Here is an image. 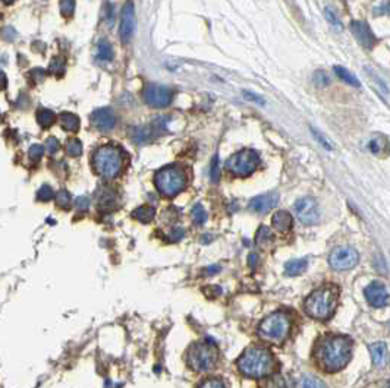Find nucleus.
<instances>
[{"label":"nucleus","mask_w":390,"mask_h":388,"mask_svg":"<svg viewBox=\"0 0 390 388\" xmlns=\"http://www.w3.org/2000/svg\"><path fill=\"white\" fill-rule=\"evenodd\" d=\"M311 132H313L314 138H316V140L319 141V144H321V145H323V147H324V148H326L327 151H332V150H333V145H332V144L329 142V140H327V138H326L324 135H321V134H320V132H319V131H317V129H316V127H313V126H311Z\"/></svg>","instance_id":"obj_36"},{"label":"nucleus","mask_w":390,"mask_h":388,"mask_svg":"<svg viewBox=\"0 0 390 388\" xmlns=\"http://www.w3.org/2000/svg\"><path fill=\"white\" fill-rule=\"evenodd\" d=\"M292 330V318L284 311L273 312L260 324L258 335L270 344H283Z\"/></svg>","instance_id":"obj_4"},{"label":"nucleus","mask_w":390,"mask_h":388,"mask_svg":"<svg viewBox=\"0 0 390 388\" xmlns=\"http://www.w3.org/2000/svg\"><path fill=\"white\" fill-rule=\"evenodd\" d=\"M307 267H308L307 260H292L284 265V271L289 276H300L302 273H305Z\"/></svg>","instance_id":"obj_25"},{"label":"nucleus","mask_w":390,"mask_h":388,"mask_svg":"<svg viewBox=\"0 0 390 388\" xmlns=\"http://www.w3.org/2000/svg\"><path fill=\"white\" fill-rule=\"evenodd\" d=\"M351 31L355 36V38L358 40V43L365 47V49H371L375 44V37L372 34L371 28L368 27L367 22L364 21H354L351 24Z\"/></svg>","instance_id":"obj_15"},{"label":"nucleus","mask_w":390,"mask_h":388,"mask_svg":"<svg viewBox=\"0 0 390 388\" xmlns=\"http://www.w3.org/2000/svg\"><path fill=\"white\" fill-rule=\"evenodd\" d=\"M263 388H287V384H286L282 375H274L268 381H266Z\"/></svg>","instance_id":"obj_33"},{"label":"nucleus","mask_w":390,"mask_h":388,"mask_svg":"<svg viewBox=\"0 0 390 388\" xmlns=\"http://www.w3.org/2000/svg\"><path fill=\"white\" fill-rule=\"evenodd\" d=\"M198 388H226V385L219 378H210V379H206Z\"/></svg>","instance_id":"obj_37"},{"label":"nucleus","mask_w":390,"mask_h":388,"mask_svg":"<svg viewBox=\"0 0 390 388\" xmlns=\"http://www.w3.org/2000/svg\"><path fill=\"white\" fill-rule=\"evenodd\" d=\"M339 289L336 286H323L317 290H314L304 303V309L307 315L314 319L326 321L335 314L337 305Z\"/></svg>","instance_id":"obj_3"},{"label":"nucleus","mask_w":390,"mask_h":388,"mask_svg":"<svg viewBox=\"0 0 390 388\" xmlns=\"http://www.w3.org/2000/svg\"><path fill=\"white\" fill-rule=\"evenodd\" d=\"M66 153L71 157H79L82 154V144H81V141L76 140V138L69 140L68 144H66Z\"/></svg>","instance_id":"obj_27"},{"label":"nucleus","mask_w":390,"mask_h":388,"mask_svg":"<svg viewBox=\"0 0 390 388\" xmlns=\"http://www.w3.org/2000/svg\"><path fill=\"white\" fill-rule=\"evenodd\" d=\"M333 69H335V73L337 75V78H339V79H342L343 82H346V84L352 85V87H355V88L361 85V84H359V81H358V79H356L354 75L348 71V69H345V68H342V66H335Z\"/></svg>","instance_id":"obj_26"},{"label":"nucleus","mask_w":390,"mask_h":388,"mask_svg":"<svg viewBox=\"0 0 390 388\" xmlns=\"http://www.w3.org/2000/svg\"><path fill=\"white\" fill-rule=\"evenodd\" d=\"M156 188L159 192L167 198H173L180 194L186 186V175L176 166H166L157 172L154 177Z\"/></svg>","instance_id":"obj_7"},{"label":"nucleus","mask_w":390,"mask_h":388,"mask_svg":"<svg viewBox=\"0 0 390 388\" xmlns=\"http://www.w3.org/2000/svg\"><path fill=\"white\" fill-rule=\"evenodd\" d=\"M75 11V0H62L60 2V14L65 18H71Z\"/></svg>","instance_id":"obj_32"},{"label":"nucleus","mask_w":390,"mask_h":388,"mask_svg":"<svg viewBox=\"0 0 390 388\" xmlns=\"http://www.w3.org/2000/svg\"><path fill=\"white\" fill-rule=\"evenodd\" d=\"M49 72L54 76H62L65 73V60L62 57H53L49 66Z\"/></svg>","instance_id":"obj_28"},{"label":"nucleus","mask_w":390,"mask_h":388,"mask_svg":"<svg viewBox=\"0 0 390 388\" xmlns=\"http://www.w3.org/2000/svg\"><path fill=\"white\" fill-rule=\"evenodd\" d=\"M43 154H44V148H43L41 145H38V144L31 145V148H30V151H28V157H30L31 161H38V160H41Z\"/></svg>","instance_id":"obj_35"},{"label":"nucleus","mask_w":390,"mask_h":388,"mask_svg":"<svg viewBox=\"0 0 390 388\" xmlns=\"http://www.w3.org/2000/svg\"><path fill=\"white\" fill-rule=\"evenodd\" d=\"M279 202V194L277 192H267L264 195H258L249 201V210L255 214H266L271 211Z\"/></svg>","instance_id":"obj_14"},{"label":"nucleus","mask_w":390,"mask_h":388,"mask_svg":"<svg viewBox=\"0 0 390 388\" xmlns=\"http://www.w3.org/2000/svg\"><path fill=\"white\" fill-rule=\"evenodd\" d=\"M129 135H131L132 141L138 142V144H144V142L150 141V140L153 138L151 127H148V126H137V127H132Z\"/></svg>","instance_id":"obj_19"},{"label":"nucleus","mask_w":390,"mask_h":388,"mask_svg":"<svg viewBox=\"0 0 390 388\" xmlns=\"http://www.w3.org/2000/svg\"><path fill=\"white\" fill-rule=\"evenodd\" d=\"M294 211L297 214L298 220L307 224V226H311V224H316L319 223L320 220V210H319V204L314 198L311 196H304L301 199H298L294 205Z\"/></svg>","instance_id":"obj_9"},{"label":"nucleus","mask_w":390,"mask_h":388,"mask_svg":"<svg viewBox=\"0 0 390 388\" xmlns=\"http://www.w3.org/2000/svg\"><path fill=\"white\" fill-rule=\"evenodd\" d=\"M144 101L151 107L163 108L172 101V91L163 85L150 84L144 89Z\"/></svg>","instance_id":"obj_12"},{"label":"nucleus","mask_w":390,"mask_h":388,"mask_svg":"<svg viewBox=\"0 0 390 388\" xmlns=\"http://www.w3.org/2000/svg\"><path fill=\"white\" fill-rule=\"evenodd\" d=\"M75 207H76L79 211H87L89 207V199L87 196H79V198H76Z\"/></svg>","instance_id":"obj_44"},{"label":"nucleus","mask_w":390,"mask_h":388,"mask_svg":"<svg viewBox=\"0 0 390 388\" xmlns=\"http://www.w3.org/2000/svg\"><path fill=\"white\" fill-rule=\"evenodd\" d=\"M46 75H47L46 71L41 69V68H36V69L30 72V78H33V81H36V82H41L46 78Z\"/></svg>","instance_id":"obj_45"},{"label":"nucleus","mask_w":390,"mask_h":388,"mask_svg":"<svg viewBox=\"0 0 390 388\" xmlns=\"http://www.w3.org/2000/svg\"><path fill=\"white\" fill-rule=\"evenodd\" d=\"M6 85H8V78H6L5 72L0 71V91L6 88Z\"/></svg>","instance_id":"obj_49"},{"label":"nucleus","mask_w":390,"mask_h":388,"mask_svg":"<svg viewBox=\"0 0 390 388\" xmlns=\"http://www.w3.org/2000/svg\"><path fill=\"white\" fill-rule=\"evenodd\" d=\"M183 234H185V231L183 229H180V227H176V229L173 230L170 234H169V239L172 240V242H177V240H180L182 237H183Z\"/></svg>","instance_id":"obj_46"},{"label":"nucleus","mask_w":390,"mask_h":388,"mask_svg":"<svg viewBox=\"0 0 390 388\" xmlns=\"http://www.w3.org/2000/svg\"><path fill=\"white\" fill-rule=\"evenodd\" d=\"M53 196V189H52V186H49V185H43V186L38 189V192H37V199L41 201V202H47V201H50Z\"/></svg>","instance_id":"obj_31"},{"label":"nucleus","mask_w":390,"mask_h":388,"mask_svg":"<svg viewBox=\"0 0 390 388\" xmlns=\"http://www.w3.org/2000/svg\"><path fill=\"white\" fill-rule=\"evenodd\" d=\"M271 223H273V227L277 231L286 233L292 227V215L286 211H277L273 215Z\"/></svg>","instance_id":"obj_18"},{"label":"nucleus","mask_w":390,"mask_h":388,"mask_svg":"<svg viewBox=\"0 0 390 388\" xmlns=\"http://www.w3.org/2000/svg\"><path fill=\"white\" fill-rule=\"evenodd\" d=\"M59 148H60V144H59V141H57L56 138H53V137L46 141V151H47L50 156L56 154V153L59 151Z\"/></svg>","instance_id":"obj_40"},{"label":"nucleus","mask_w":390,"mask_h":388,"mask_svg":"<svg viewBox=\"0 0 390 388\" xmlns=\"http://www.w3.org/2000/svg\"><path fill=\"white\" fill-rule=\"evenodd\" d=\"M60 124L65 131L76 132L79 129V117L73 113H62L60 114Z\"/></svg>","instance_id":"obj_22"},{"label":"nucleus","mask_w":390,"mask_h":388,"mask_svg":"<svg viewBox=\"0 0 390 388\" xmlns=\"http://www.w3.org/2000/svg\"><path fill=\"white\" fill-rule=\"evenodd\" d=\"M192 217H194V221L197 224H204L207 221V212L203 208L201 204H197L192 208Z\"/></svg>","instance_id":"obj_30"},{"label":"nucleus","mask_w":390,"mask_h":388,"mask_svg":"<svg viewBox=\"0 0 390 388\" xmlns=\"http://www.w3.org/2000/svg\"><path fill=\"white\" fill-rule=\"evenodd\" d=\"M326 18L330 21V24L333 25V27H336L337 30H342V24H340V21L337 18L336 15H335V12L330 9V8H327L326 9Z\"/></svg>","instance_id":"obj_42"},{"label":"nucleus","mask_w":390,"mask_h":388,"mask_svg":"<svg viewBox=\"0 0 390 388\" xmlns=\"http://www.w3.org/2000/svg\"><path fill=\"white\" fill-rule=\"evenodd\" d=\"M91 122L94 124V127H97L99 131L107 132V131H112L116 126V116L112 111V108L103 107V108L95 110L91 114Z\"/></svg>","instance_id":"obj_16"},{"label":"nucleus","mask_w":390,"mask_h":388,"mask_svg":"<svg viewBox=\"0 0 390 388\" xmlns=\"http://www.w3.org/2000/svg\"><path fill=\"white\" fill-rule=\"evenodd\" d=\"M255 264H257V255L252 253V255H249V265H251V268H255Z\"/></svg>","instance_id":"obj_50"},{"label":"nucleus","mask_w":390,"mask_h":388,"mask_svg":"<svg viewBox=\"0 0 390 388\" xmlns=\"http://www.w3.org/2000/svg\"><path fill=\"white\" fill-rule=\"evenodd\" d=\"M2 38L6 41H14V40H17V31L12 27H6L2 30Z\"/></svg>","instance_id":"obj_43"},{"label":"nucleus","mask_w":390,"mask_h":388,"mask_svg":"<svg viewBox=\"0 0 390 388\" xmlns=\"http://www.w3.org/2000/svg\"><path fill=\"white\" fill-rule=\"evenodd\" d=\"M2 2H3L5 5H12V3H14L15 0H2Z\"/></svg>","instance_id":"obj_51"},{"label":"nucleus","mask_w":390,"mask_h":388,"mask_svg":"<svg viewBox=\"0 0 390 388\" xmlns=\"http://www.w3.org/2000/svg\"><path fill=\"white\" fill-rule=\"evenodd\" d=\"M71 194L68 192V191H65V189H62V191H59L57 195H56V204L60 207V208H63V210H68L69 207H71Z\"/></svg>","instance_id":"obj_29"},{"label":"nucleus","mask_w":390,"mask_h":388,"mask_svg":"<svg viewBox=\"0 0 390 388\" xmlns=\"http://www.w3.org/2000/svg\"><path fill=\"white\" fill-rule=\"evenodd\" d=\"M273 242H274L273 231L268 229L267 226H260V229L257 230V234H255V243L258 246L267 247L268 245H271Z\"/></svg>","instance_id":"obj_20"},{"label":"nucleus","mask_w":390,"mask_h":388,"mask_svg":"<svg viewBox=\"0 0 390 388\" xmlns=\"http://www.w3.org/2000/svg\"><path fill=\"white\" fill-rule=\"evenodd\" d=\"M367 302L374 308H384L389 305V290L387 287L380 282L371 283L364 290Z\"/></svg>","instance_id":"obj_13"},{"label":"nucleus","mask_w":390,"mask_h":388,"mask_svg":"<svg viewBox=\"0 0 390 388\" xmlns=\"http://www.w3.org/2000/svg\"><path fill=\"white\" fill-rule=\"evenodd\" d=\"M113 57H115V52H113L112 44L107 40H102L97 44V59L103 60V62H110V60H113Z\"/></svg>","instance_id":"obj_23"},{"label":"nucleus","mask_w":390,"mask_h":388,"mask_svg":"<svg viewBox=\"0 0 390 388\" xmlns=\"http://www.w3.org/2000/svg\"><path fill=\"white\" fill-rule=\"evenodd\" d=\"M352 356V341L345 335H329L316 349V357L326 372L343 369Z\"/></svg>","instance_id":"obj_1"},{"label":"nucleus","mask_w":390,"mask_h":388,"mask_svg":"<svg viewBox=\"0 0 390 388\" xmlns=\"http://www.w3.org/2000/svg\"><path fill=\"white\" fill-rule=\"evenodd\" d=\"M381 144H380V140H371L370 142V150H371L372 153H375V154H378L380 151H381Z\"/></svg>","instance_id":"obj_47"},{"label":"nucleus","mask_w":390,"mask_h":388,"mask_svg":"<svg viewBox=\"0 0 390 388\" xmlns=\"http://www.w3.org/2000/svg\"><path fill=\"white\" fill-rule=\"evenodd\" d=\"M244 97H245L248 101H252V103H255V104H260V106H264V104H266V100H264L263 97H260V95H257V94H254V92H251V91H244Z\"/></svg>","instance_id":"obj_41"},{"label":"nucleus","mask_w":390,"mask_h":388,"mask_svg":"<svg viewBox=\"0 0 390 388\" xmlns=\"http://www.w3.org/2000/svg\"><path fill=\"white\" fill-rule=\"evenodd\" d=\"M132 217L141 223H150L153 221V218L156 217V210L150 205H142V207H138L135 211L132 212Z\"/></svg>","instance_id":"obj_21"},{"label":"nucleus","mask_w":390,"mask_h":388,"mask_svg":"<svg viewBox=\"0 0 390 388\" xmlns=\"http://www.w3.org/2000/svg\"><path fill=\"white\" fill-rule=\"evenodd\" d=\"M219 360V350L213 343L198 341L189 347L186 353V363L197 372H207L213 369Z\"/></svg>","instance_id":"obj_6"},{"label":"nucleus","mask_w":390,"mask_h":388,"mask_svg":"<svg viewBox=\"0 0 390 388\" xmlns=\"http://www.w3.org/2000/svg\"><path fill=\"white\" fill-rule=\"evenodd\" d=\"M217 271H220V267H219V265H213V267L206 268V270H204V274H207V276H213V274H216Z\"/></svg>","instance_id":"obj_48"},{"label":"nucleus","mask_w":390,"mask_h":388,"mask_svg":"<svg viewBox=\"0 0 390 388\" xmlns=\"http://www.w3.org/2000/svg\"><path fill=\"white\" fill-rule=\"evenodd\" d=\"M260 164V157L252 150H242L235 153L231 159L226 161V167L232 175L239 177H247L255 172Z\"/></svg>","instance_id":"obj_8"},{"label":"nucleus","mask_w":390,"mask_h":388,"mask_svg":"<svg viewBox=\"0 0 390 388\" xmlns=\"http://www.w3.org/2000/svg\"><path fill=\"white\" fill-rule=\"evenodd\" d=\"M135 6L132 0H128L122 8L121 14V27H119V36L124 44L132 41V37L135 33Z\"/></svg>","instance_id":"obj_11"},{"label":"nucleus","mask_w":390,"mask_h":388,"mask_svg":"<svg viewBox=\"0 0 390 388\" xmlns=\"http://www.w3.org/2000/svg\"><path fill=\"white\" fill-rule=\"evenodd\" d=\"M314 82H316L319 87H326V85H329L330 79H329V76L326 75V72L319 71L314 73Z\"/></svg>","instance_id":"obj_39"},{"label":"nucleus","mask_w":390,"mask_h":388,"mask_svg":"<svg viewBox=\"0 0 390 388\" xmlns=\"http://www.w3.org/2000/svg\"><path fill=\"white\" fill-rule=\"evenodd\" d=\"M125 156L124 153L113 147V145H105L100 147L94 156H92V166L97 175L105 179H115L121 175L124 170Z\"/></svg>","instance_id":"obj_5"},{"label":"nucleus","mask_w":390,"mask_h":388,"mask_svg":"<svg viewBox=\"0 0 390 388\" xmlns=\"http://www.w3.org/2000/svg\"><path fill=\"white\" fill-rule=\"evenodd\" d=\"M358 261H359V255H358L356 249L351 246L337 247L330 253V258H329L330 267L339 271L354 268L355 265L358 264Z\"/></svg>","instance_id":"obj_10"},{"label":"nucleus","mask_w":390,"mask_h":388,"mask_svg":"<svg viewBox=\"0 0 390 388\" xmlns=\"http://www.w3.org/2000/svg\"><path fill=\"white\" fill-rule=\"evenodd\" d=\"M370 353H371L372 362L377 368H383L387 362V346L383 341L374 343L370 346Z\"/></svg>","instance_id":"obj_17"},{"label":"nucleus","mask_w":390,"mask_h":388,"mask_svg":"<svg viewBox=\"0 0 390 388\" xmlns=\"http://www.w3.org/2000/svg\"><path fill=\"white\" fill-rule=\"evenodd\" d=\"M238 368L248 378H264L276 369V359L266 347L254 346L238 359Z\"/></svg>","instance_id":"obj_2"},{"label":"nucleus","mask_w":390,"mask_h":388,"mask_svg":"<svg viewBox=\"0 0 390 388\" xmlns=\"http://www.w3.org/2000/svg\"><path fill=\"white\" fill-rule=\"evenodd\" d=\"M219 176H220V169H219V157L214 156L213 160H212V167H210V177H212V182L216 183L219 180Z\"/></svg>","instance_id":"obj_38"},{"label":"nucleus","mask_w":390,"mask_h":388,"mask_svg":"<svg viewBox=\"0 0 390 388\" xmlns=\"http://www.w3.org/2000/svg\"><path fill=\"white\" fill-rule=\"evenodd\" d=\"M302 388H327L326 387V384L319 379V378H316V376H307L305 379H304V382H302Z\"/></svg>","instance_id":"obj_34"},{"label":"nucleus","mask_w":390,"mask_h":388,"mask_svg":"<svg viewBox=\"0 0 390 388\" xmlns=\"http://www.w3.org/2000/svg\"><path fill=\"white\" fill-rule=\"evenodd\" d=\"M54 120H56V114L52 110H49V108L37 110V122L41 127H44V129L50 127L54 123Z\"/></svg>","instance_id":"obj_24"}]
</instances>
